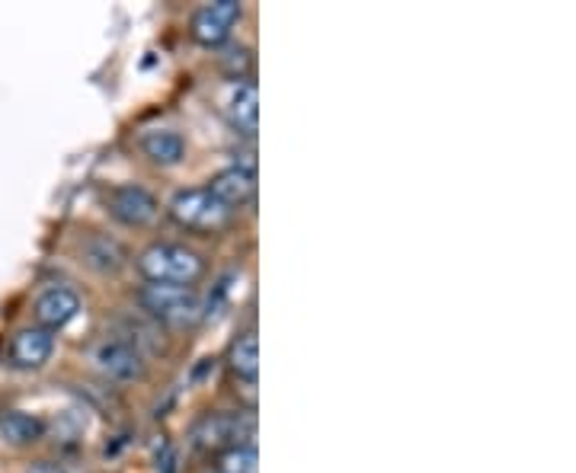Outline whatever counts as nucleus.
I'll return each mask as SVG.
<instances>
[{
  "label": "nucleus",
  "mask_w": 576,
  "mask_h": 473,
  "mask_svg": "<svg viewBox=\"0 0 576 473\" xmlns=\"http://www.w3.org/2000/svg\"><path fill=\"white\" fill-rule=\"evenodd\" d=\"M138 301L148 314L167 323V326H192L195 320H202L205 308H202V298L192 284H163V282H148L141 284L138 291Z\"/></svg>",
  "instance_id": "nucleus-1"
},
{
  "label": "nucleus",
  "mask_w": 576,
  "mask_h": 473,
  "mask_svg": "<svg viewBox=\"0 0 576 473\" xmlns=\"http://www.w3.org/2000/svg\"><path fill=\"white\" fill-rule=\"evenodd\" d=\"M138 269L148 282L192 284L205 272V262L183 244H154L138 256Z\"/></svg>",
  "instance_id": "nucleus-2"
},
{
  "label": "nucleus",
  "mask_w": 576,
  "mask_h": 473,
  "mask_svg": "<svg viewBox=\"0 0 576 473\" xmlns=\"http://www.w3.org/2000/svg\"><path fill=\"white\" fill-rule=\"evenodd\" d=\"M167 215L180 227L195 230V234H215L231 222V208L209 186H192V190L177 192L167 205Z\"/></svg>",
  "instance_id": "nucleus-3"
},
{
  "label": "nucleus",
  "mask_w": 576,
  "mask_h": 473,
  "mask_svg": "<svg viewBox=\"0 0 576 473\" xmlns=\"http://www.w3.org/2000/svg\"><path fill=\"white\" fill-rule=\"evenodd\" d=\"M256 419L247 412H205L192 426V444L202 451H231L241 444H254Z\"/></svg>",
  "instance_id": "nucleus-4"
},
{
  "label": "nucleus",
  "mask_w": 576,
  "mask_h": 473,
  "mask_svg": "<svg viewBox=\"0 0 576 473\" xmlns=\"http://www.w3.org/2000/svg\"><path fill=\"white\" fill-rule=\"evenodd\" d=\"M90 362L106 375L109 380H138L145 375V355L131 340L122 336H103L96 340L90 348Z\"/></svg>",
  "instance_id": "nucleus-5"
},
{
  "label": "nucleus",
  "mask_w": 576,
  "mask_h": 473,
  "mask_svg": "<svg viewBox=\"0 0 576 473\" xmlns=\"http://www.w3.org/2000/svg\"><path fill=\"white\" fill-rule=\"evenodd\" d=\"M106 205H109V215L116 222L128 224V227H148L160 215L158 198L145 190V186H135V183L116 186V190L106 195Z\"/></svg>",
  "instance_id": "nucleus-6"
},
{
  "label": "nucleus",
  "mask_w": 576,
  "mask_h": 473,
  "mask_svg": "<svg viewBox=\"0 0 576 473\" xmlns=\"http://www.w3.org/2000/svg\"><path fill=\"white\" fill-rule=\"evenodd\" d=\"M244 7L237 0H215V3H205L195 17H192V39L199 45H222L224 39L231 35V30L237 26Z\"/></svg>",
  "instance_id": "nucleus-7"
},
{
  "label": "nucleus",
  "mask_w": 576,
  "mask_h": 473,
  "mask_svg": "<svg viewBox=\"0 0 576 473\" xmlns=\"http://www.w3.org/2000/svg\"><path fill=\"white\" fill-rule=\"evenodd\" d=\"M32 314H35V326H42L49 333L62 330V326H67L74 316L81 314V294L74 288H67V284H49L35 298Z\"/></svg>",
  "instance_id": "nucleus-8"
},
{
  "label": "nucleus",
  "mask_w": 576,
  "mask_h": 473,
  "mask_svg": "<svg viewBox=\"0 0 576 473\" xmlns=\"http://www.w3.org/2000/svg\"><path fill=\"white\" fill-rule=\"evenodd\" d=\"M55 352V336L42 326H23L10 336V365L13 368H23V372H35L42 368Z\"/></svg>",
  "instance_id": "nucleus-9"
},
{
  "label": "nucleus",
  "mask_w": 576,
  "mask_h": 473,
  "mask_svg": "<svg viewBox=\"0 0 576 473\" xmlns=\"http://www.w3.org/2000/svg\"><path fill=\"white\" fill-rule=\"evenodd\" d=\"M224 112H227V122L241 135L256 138V131H259V94H256L254 80H241V84L231 87Z\"/></svg>",
  "instance_id": "nucleus-10"
},
{
  "label": "nucleus",
  "mask_w": 576,
  "mask_h": 473,
  "mask_svg": "<svg viewBox=\"0 0 576 473\" xmlns=\"http://www.w3.org/2000/svg\"><path fill=\"white\" fill-rule=\"evenodd\" d=\"M209 190L215 192L224 205L234 212L237 205H244V202H250V198H254L256 173L250 170V166L234 163V166H227V170H222V173L212 180V186H209Z\"/></svg>",
  "instance_id": "nucleus-11"
},
{
  "label": "nucleus",
  "mask_w": 576,
  "mask_h": 473,
  "mask_svg": "<svg viewBox=\"0 0 576 473\" xmlns=\"http://www.w3.org/2000/svg\"><path fill=\"white\" fill-rule=\"evenodd\" d=\"M141 151L154 160L158 166H177L180 160L186 158V141L180 131L170 128H151L141 135Z\"/></svg>",
  "instance_id": "nucleus-12"
},
{
  "label": "nucleus",
  "mask_w": 576,
  "mask_h": 473,
  "mask_svg": "<svg viewBox=\"0 0 576 473\" xmlns=\"http://www.w3.org/2000/svg\"><path fill=\"white\" fill-rule=\"evenodd\" d=\"M45 436V426L39 416L23 410H7L0 416V439L7 444H17V448H30Z\"/></svg>",
  "instance_id": "nucleus-13"
},
{
  "label": "nucleus",
  "mask_w": 576,
  "mask_h": 473,
  "mask_svg": "<svg viewBox=\"0 0 576 473\" xmlns=\"http://www.w3.org/2000/svg\"><path fill=\"white\" fill-rule=\"evenodd\" d=\"M227 365H231L234 378L247 380V384L254 387L256 378H259V346H256V333H254V330L241 333V336H237V340L231 343V355H227Z\"/></svg>",
  "instance_id": "nucleus-14"
},
{
  "label": "nucleus",
  "mask_w": 576,
  "mask_h": 473,
  "mask_svg": "<svg viewBox=\"0 0 576 473\" xmlns=\"http://www.w3.org/2000/svg\"><path fill=\"white\" fill-rule=\"evenodd\" d=\"M84 262L99 272H119L126 266V250L109 237H90L84 247Z\"/></svg>",
  "instance_id": "nucleus-15"
},
{
  "label": "nucleus",
  "mask_w": 576,
  "mask_h": 473,
  "mask_svg": "<svg viewBox=\"0 0 576 473\" xmlns=\"http://www.w3.org/2000/svg\"><path fill=\"white\" fill-rule=\"evenodd\" d=\"M218 473H259V454L256 444L231 448L218 458Z\"/></svg>",
  "instance_id": "nucleus-16"
},
{
  "label": "nucleus",
  "mask_w": 576,
  "mask_h": 473,
  "mask_svg": "<svg viewBox=\"0 0 576 473\" xmlns=\"http://www.w3.org/2000/svg\"><path fill=\"white\" fill-rule=\"evenodd\" d=\"M23 473H67V471L58 467V464H52V461H39V464H30Z\"/></svg>",
  "instance_id": "nucleus-17"
}]
</instances>
